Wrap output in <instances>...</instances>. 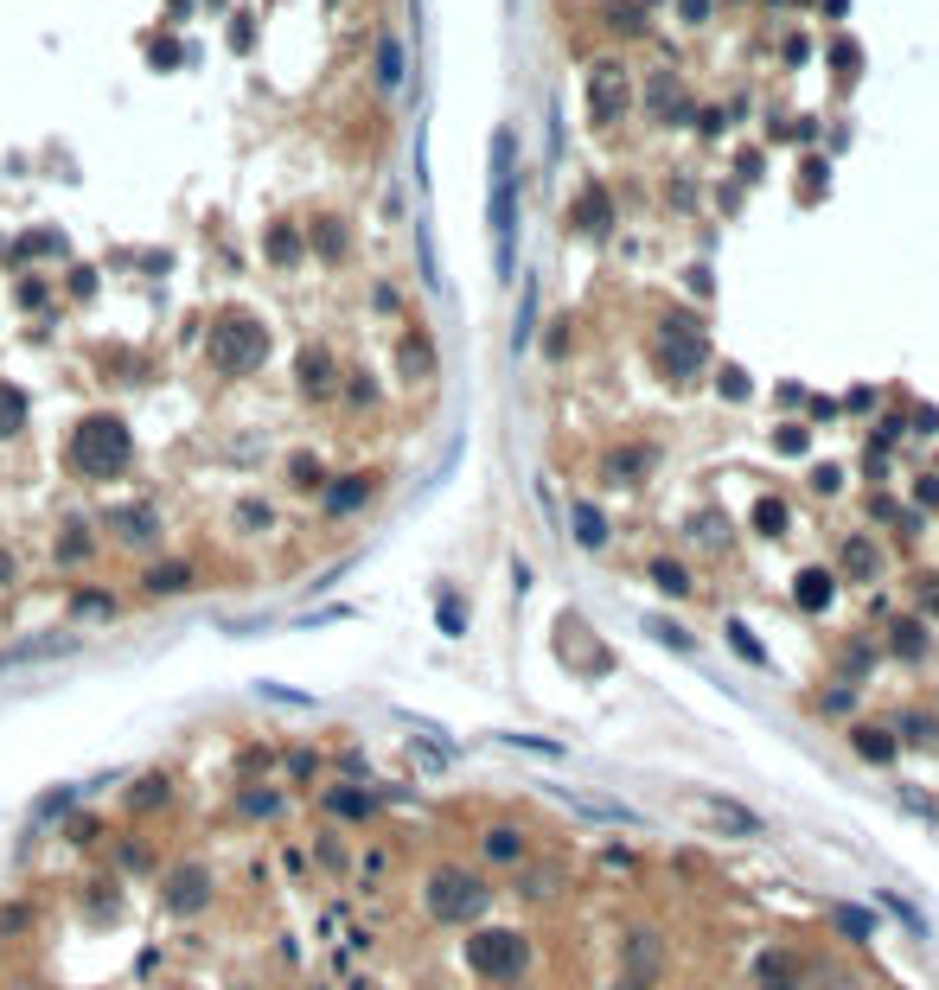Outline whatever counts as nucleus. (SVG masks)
Here are the masks:
<instances>
[{
	"mask_svg": "<svg viewBox=\"0 0 939 990\" xmlns=\"http://www.w3.org/2000/svg\"><path fill=\"white\" fill-rule=\"evenodd\" d=\"M645 633H659L665 646H677V652H690V633H684V626H672V621H645Z\"/></svg>",
	"mask_w": 939,
	"mask_h": 990,
	"instance_id": "obj_45",
	"label": "nucleus"
},
{
	"mask_svg": "<svg viewBox=\"0 0 939 990\" xmlns=\"http://www.w3.org/2000/svg\"><path fill=\"white\" fill-rule=\"evenodd\" d=\"M748 971H754V990H799V978H805L799 953H787V946H760Z\"/></svg>",
	"mask_w": 939,
	"mask_h": 990,
	"instance_id": "obj_10",
	"label": "nucleus"
},
{
	"mask_svg": "<svg viewBox=\"0 0 939 990\" xmlns=\"http://www.w3.org/2000/svg\"><path fill=\"white\" fill-rule=\"evenodd\" d=\"M850 741H857V754H869L875 767H889L902 748H895V735H882V729H850Z\"/></svg>",
	"mask_w": 939,
	"mask_h": 990,
	"instance_id": "obj_24",
	"label": "nucleus"
},
{
	"mask_svg": "<svg viewBox=\"0 0 939 990\" xmlns=\"http://www.w3.org/2000/svg\"><path fill=\"white\" fill-rule=\"evenodd\" d=\"M818 709H825V722H844V709H857V691H844V684H837V691L818 697Z\"/></svg>",
	"mask_w": 939,
	"mask_h": 990,
	"instance_id": "obj_39",
	"label": "nucleus"
},
{
	"mask_svg": "<svg viewBox=\"0 0 939 990\" xmlns=\"http://www.w3.org/2000/svg\"><path fill=\"white\" fill-rule=\"evenodd\" d=\"M20 300H26V307H45V282H20Z\"/></svg>",
	"mask_w": 939,
	"mask_h": 990,
	"instance_id": "obj_48",
	"label": "nucleus"
},
{
	"mask_svg": "<svg viewBox=\"0 0 939 990\" xmlns=\"http://www.w3.org/2000/svg\"><path fill=\"white\" fill-rule=\"evenodd\" d=\"M320 811L339 818V824H371V818H377V793H365L358 780H352V786H327V793H320Z\"/></svg>",
	"mask_w": 939,
	"mask_h": 990,
	"instance_id": "obj_12",
	"label": "nucleus"
},
{
	"mask_svg": "<svg viewBox=\"0 0 939 990\" xmlns=\"http://www.w3.org/2000/svg\"><path fill=\"white\" fill-rule=\"evenodd\" d=\"M652 582L665 588V594H672V601H684V594H690V569H684V562H677V556H652Z\"/></svg>",
	"mask_w": 939,
	"mask_h": 990,
	"instance_id": "obj_21",
	"label": "nucleus"
},
{
	"mask_svg": "<svg viewBox=\"0 0 939 990\" xmlns=\"http://www.w3.org/2000/svg\"><path fill=\"white\" fill-rule=\"evenodd\" d=\"M397 365H403V377H415V384L435 377V339H428L422 327H410L403 332V345H397Z\"/></svg>",
	"mask_w": 939,
	"mask_h": 990,
	"instance_id": "obj_17",
	"label": "nucleus"
},
{
	"mask_svg": "<svg viewBox=\"0 0 939 990\" xmlns=\"http://www.w3.org/2000/svg\"><path fill=\"white\" fill-rule=\"evenodd\" d=\"M0 582H13V556H0Z\"/></svg>",
	"mask_w": 939,
	"mask_h": 990,
	"instance_id": "obj_49",
	"label": "nucleus"
},
{
	"mask_svg": "<svg viewBox=\"0 0 939 990\" xmlns=\"http://www.w3.org/2000/svg\"><path fill=\"white\" fill-rule=\"evenodd\" d=\"M512 250H518V141L512 128L492 135V257L512 275Z\"/></svg>",
	"mask_w": 939,
	"mask_h": 990,
	"instance_id": "obj_3",
	"label": "nucleus"
},
{
	"mask_svg": "<svg viewBox=\"0 0 939 990\" xmlns=\"http://www.w3.org/2000/svg\"><path fill=\"white\" fill-rule=\"evenodd\" d=\"M103 524H110L122 544H153V531H160V512H153V505H115Z\"/></svg>",
	"mask_w": 939,
	"mask_h": 990,
	"instance_id": "obj_14",
	"label": "nucleus"
},
{
	"mask_svg": "<svg viewBox=\"0 0 939 990\" xmlns=\"http://www.w3.org/2000/svg\"><path fill=\"white\" fill-rule=\"evenodd\" d=\"M575 537H582L588 550H602V544H607V517L595 512V505H575Z\"/></svg>",
	"mask_w": 939,
	"mask_h": 990,
	"instance_id": "obj_28",
	"label": "nucleus"
},
{
	"mask_svg": "<svg viewBox=\"0 0 939 990\" xmlns=\"http://www.w3.org/2000/svg\"><path fill=\"white\" fill-rule=\"evenodd\" d=\"M288 474H295V486H301V492H313V486H327V467H320L313 454H295V467H288Z\"/></svg>",
	"mask_w": 939,
	"mask_h": 990,
	"instance_id": "obj_37",
	"label": "nucleus"
},
{
	"mask_svg": "<svg viewBox=\"0 0 939 990\" xmlns=\"http://www.w3.org/2000/svg\"><path fill=\"white\" fill-rule=\"evenodd\" d=\"M652 460H659V454H652L645 441H627V447H614V454H607V479H614V486H633V479L652 474Z\"/></svg>",
	"mask_w": 939,
	"mask_h": 990,
	"instance_id": "obj_16",
	"label": "nucleus"
},
{
	"mask_svg": "<svg viewBox=\"0 0 939 990\" xmlns=\"http://www.w3.org/2000/svg\"><path fill=\"white\" fill-rule=\"evenodd\" d=\"M20 422H26V397H20L13 384H0V435H13Z\"/></svg>",
	"mask_w": 939,
	"mask_h": 990,
	"instance_id": "obj_31",
	"label": "nucleus"
},
{
	"mask_svg": "<svg viewBox=\"0 0 939 990\" xmlns=\"http://www.w3.org/2000/svg\"><path fill=\"white\" fill-rule=\"evenodd\" d=\"M192 588V562H153L148 569V594H180Z\"/></svg>",
	"mask_w": 939,
	"mask_h": 990,
	"instance_id": "obj_23",
	"label": "nucleus"
},
{
	"mask_svg": "<svg viewBox=\"0 0 939 990\" xmlns=\"http://www.w3.org/2000/svg\"><path fill=\"white\" fill-rule=\"evenodd\" d=\"M575 230H582V237H607V230H614V198H607V185H582V192H575Z\"/></svg>",
	"mask_w": 939,
	"mask_h": 990,
	"instance_id": "obj_13",
	"label": "nucleus"
},
{
	"mask_svg": "<svg viewBox=\"0 0 939 990\" xmlns=\"http://www.w3.org/2000/svg\"><path fill=\"white\" fill-rule=\"evenodd\" d=\"M633 110V77L620 58H595L588 65V115L595 122H620V115Z\"/></svg>",
	"mask_w": 939,
	"mask_h": 990,
	"instance_id": "obj_8",
	"label": "nucleus"
},
{
	"mask_svg": "<svg viewBox=\"0 0 939 990\" xmlns=\"http://www.w3.org/2000/svg\"><path fill=\"white\" fill-rule=\"evenodd\" d=\"M677 13H684V20H690V26H697V20H703V13H710V0H677Z\"/></svg>",
	"mask_w": 939,
	"mask_h": 990,
	"instance_id": "obj_47",
	"label": "nucleus"
},
{
	"mask_svg": "<svg viewBox=\"0 0 939 990\" xmlns=\"http://www.w3.org/2000/svg\"><path fill=\"white\" fill-rule=\"evenodd\" d=\"M65 460H71L77 479H115L135 460V435H128L122 416H83L65 441Z\"/></svg>",
	"mask_w": 939,
	"mask_h": 990,
	"instance_id": "obj_2",
	"label": "nucleus"
},
{
	"mask_svg": "<svg viewBox=\"0 0 939 990\" xmlns=\"http://www.w3.org/2000/svg\"><path fill=\"white\" fill-rule=\"evenodd\" d=\"M492 908V888L480 869H467V863H435L428 876H422V914L435 920V926H467V920H486Z\"/></svg>",
	"mask_w": 939,
	"mask_h": 990,
	"instance_id": "obj_1",
	"label": "nucleus"
},
{
	"mask_svg": "<svg viewBox=\"0 0 939 990\" xmlns=\"http://www.w3.org/2000/svg\"><path fill=\"white\" fill-rule=\"evenodd\" d=\"M77 614H83V621H103V614H115V594H103V588H83V594H77Z\"/></svg>",
	"mask_w": 939,
	"mask_h": 990,
	"instance_id": "obj_35",
	"label": "nucleus"
},
{
	"mask_svg": "<svg viewBox=\"0 0 939 990\" xmlns=\"http://www.w3.org/2000/svg\"><path fill=\"white\" fill-rule=\"evenodd\" d=\"M882 908H889V914H902V926H907V933H927V920H920V908H907L902 895H882Z\"/></svg>",
	"mask_w": 939,
	"mask_h": 990,
	"instance_id": "obj_41",
	"label": "nucleus"
},
{
	"mask_svg": "<svg viewBox=\"0 0 939 990\" xmlns=\"http://www.w3.org/2000/svg\"><path fill=\"white\" fill-rule=\"evenodd\" d=\"M205 359H211L218 377H250L268 359V327L250 320V314H225L218 327L205 332Z\"/></svg>",
	"mask_w": 939,
	"mask_h": 990,
	"instance_id": "obj_4",
	"label": "nucleus"
},
{
	"mask_svg": "<svg viewBox=\"0 0 939 990\" xmlns=\"http://www.w3.org/2000/svg\"><path fill=\"white\" fill-rule=\"evenodd\" d=\"M607 26H614V33H645V0H614V7H607Z\"/></svg>",
	"mask_w": 939,
	"mask_h": 990,
	"instance_id": "obj_27",
	"label": "nucleus"
},
{
	"mask_svg": "<svg viewBox=\"0 0 939 990\" xmlns=\"http://www.w3.org/2000/svg\"><path fill=\"white\" fill-rule=\"evenodd\" d=\"M837 569H844L850 582H875V576H882V550H875V537H844Z\"/></svg>",
	"mask_w": 939,
	"mask_h": 990,
	"instance_id": "obj_15",
	"label": "nucleus"
},
{
	"mask_svg": "<svg viewBox=\"0 0 939 990\" xmlns=\"http://www.w3.org/2000/svg\"><path fill=\"white\" fill-rule=\"evenodd\" d=\"M512 748H525V754H543V761H563V748L557 741H537V735H505Z\"/></svg>",
	"mask_w": 939,
	"mask_h": 990,
	"instance_id": "obj_42",
	"label": "nucleus"
},
{
	"mask_svg": "<svg viewBox=\"0 0 939 990\" xmlns=\"http://www.w3.org/2000/svg\"><path fill=\"white\" fill-rule=\"evenodd\" d=\"M263 250H268V262H282V269H288V262H301V230H295V224H275Z\"/></svg>",
	"mask_w": 939,
	"mask_h": 990,
	"instance_id": "obj_26",
	"label": "nucleus"
},
{
	"mask_svg": "<svg viewBox=\"0 0 939 990\" xmlns=\"http://www.w3.org/2000/svg\"><path fill=\"white\" fill-rule=\"evenodd\" d=\"M58 556H65V562H83V556H90V537H83V524H71V531H65Z\"/></svg>",
	"mask_w": 939,
	"mask_h": 990,
	"instance_id": "obj_44",
	"label": "nucleus"
},
{
	"mask_svg": "<svg viewBox=\"0 0 939 990\" xmlns=\"http://www.w3.org/2000/svg\"><path fill=\"white\" fill-rule=\"evenodd\" d=\"M729 646H735V652H742L754 671H767V652H760V639H754L748 626H729Z\"/></svg>",
	"mask_w": 939,
	"mask_h": 990,
	"instance_id": "obj_32",
	"label": "nucleus"
},
{
	"mask_svg": "<svg viewBox=\"0 0 939 990\" xmlns=\"http://www.w3.org/2000/svg\"><path fill=\"white\" fill-rule=\"evenodd\" d=\"M320 767H327V761H320L313 748H295V754H288V773H295V780H313Z\"/></svg>",
	"mask_w": 939,
	"mask_h": 990,
	"instance_id": "obj_43",
	"label": "nucleus"
},
{
	"mask_svg": "<svg viewBox=\"0 0 939 990\" xmlns=\"http://www.w3.org/2000/svg\"><path fill=\"white\" fill-rule=\"evenodd\" d=\"M237 811H243L250 824H268V818H282V793H268V786H250V793L237 799Z\"/></svg>",
	"mask_w": 939,
	"mask_h": 990,
	"instance_id": "obj_22",
	"label": "nucleus"
},
{
	"mask_svg": "<svg viewBox=\"0 0 939 990\" xmlns=\"http://www.w3.org/2000/svg\"><path fill=\"white\" fill-rule=\"evenodd\" d=\"M754 524H760L767 537H774V531H787V505H780V499H760V505H754Z\"/></svg>",
	"mask_w": 939,
	"mask_h": 990,
	"instance_id": "obj_40",
	"label": "nucleus"
},
{
	"mask_svg": "<svg viewBox=\"0 0 939 990\" xmlns=\"http://www.w3.org/2000/svg\"><path fill=\"white\" fill-rule=\"evenodd\" d=\"M377 83H383V90H397V83H403V45H397L390 33L377 38Z\"/></svg>",
	"mask_w": 939,
	"mask_h": 990,
	"instance_id": "obj_25",
	"label": "nucleus"
},
{
	"mask_svg": "<svg viewBox=\"0 0 939 990\" xmlns=\"http://www.w3.org/2000/svg\"><path fill=\"white\" fill-rule=\"evenodd\" d=\"M58 652H71V639H65V633H38V639H20V646H7V664L58 659Z\"/></svg>",
	"mask_w": 939,
	"mask_h": 990,
	"instance_id": "obj_20",
	"label": "nucleus"
},
{
	"mask_svg": "<svg viewBox=\"0 0 939 990\" xmlns=\"http://www.w3.org/2000/svg\"><path fill=\"white\" fill-rule=\"evenodd\" d=\"M211 888H218V881H211L205 863H173L167 881H160V908H167L173 920H192V914L211 908Z\"/></svg>",
	"mask_w": 939,
	"mask_h": 990,
	"instance_id": "obj_7",
	"label": "nucleus"
},
{
	"mask_svg": "<svg viewBox=\"0 0 939 990\" xmlns=\"http://www.w3.org/2000/svg\"><path fill=\"white\" fill-rule=\"evenodd\" d=\"M895 652H907V659H920V652H927V633H920V621H895Z\"/></svg>",
	"mask_w": 939,
	"mask_h": 990,
	"instance_id": "obj_34",
	"label": "nucleus"
},
{
	"mask_svg": "<svg viewBox=\"0 0 939 990\" xmlns=\"http://www.w3.org/2000/svg\"><path fill=\"white\" fill-rule=\"evenodd\" d=\"M410 761H415L422 773H448L454 754H448V741H410Z\"/></svg>",
	"mask_w": 939,
	"mask_h": 990,
	"instance_id": "obj_29",
	"label": "nucleus"
},
{
	"mask_svg": "<svg viewBox=\"0 0 939 990\" xmlns=\"http://www.w3.org/2000/svg\"><path fill=\"white\" fill-rule=\"evenodd\" d=\"M722 397H748V377H742V371H722Z\"/></svg>",
	"mask_w": 939,
	"mask_h": 990,
	"instance_id": "obj_46",
	"label": "nucleus"
},
{
	"mask_svg": "<svg viewBox=\"0 0 939 990\" xmlns=\"http://www.w3.org/2000/svg\"><path fill=\"white\" fill-rule=\"evenodd\" d=\"M313 250H320V257H345V230H339V218H327L320 224V230H313Z\"/></svg>",
	"mask_w": 939,
	"mask_h": 990,
	"instance_id": "obj_36",
	"label": "nucleus"
},
{
	"mask_svg": "<svg viewBox=\"0 0 939 990\" xmlns=\"http://www.w3.org/2000/svg\"><path fill=\"white\" fill-rule=\"evenodd\" d=\"M365 499H371V474H345V479L327 486V512H333V517H352Z\"/></svg>",
	"mask_w": 939,
	"mask_h": 990,
	"instance_id": "obj_19",
	"label": "nucleus"
},
{
	"mask_svg": "<svg viewBox=\"0 0 939 990\" xmlns=\"http://www.w3.org/2000/svg\"><path fill=\"white\" fill-rule=\"evenodd\" d=\"M467 965L492 985H518L530 971V940L518 926H473L467 933Z\"/></svg>",
	"mask_w": 939,
	"mask_h": 990,
	"instance_id": "obj_5",
	"label": "nucleus"
},
{
	"mask_svg": "<svg viewBox=\"0 0 939 990\" xmlns=\"http://www.w3.org/2000/svg\"><path fill=\"white\" fill-rule=\"evenodd\" d=\"M128 806H135V811H148V806H167V780H160V773H153V780H141V786L128 793Z\"/></svg>",
	"mask_w": 939,
	"mask_h": 990,
	"instance_id": "obj_38",
	"label": "nucleus"
},
{
	"mask_svg": "<svg viewBox=\"0 0 939 990\" xmlns=\"http://www.w3.org/2000/svg\"><path fill=\"white\" fill-rule=\"evenodd\" d=\"M659 365H665L672 384H690V377L703 371V327H697V320H684V314L665 320V327H659Z\"/></svg>",
	"mask_w": 939,
	"mask_h": 990,
	"instance_id": "obj_6",
	"label": "nucleus"
},
{
	"mask_svg": "<svg viewBox=\"0 0 939 990\" xmlns=\"http://www.w3.org/2000/svg\"><path fill=\"white\" fill-rule=\"evenodd\" d=\"M799 601H805V607H825V601H831V576H825V569L799 576Z\"/></svg>",
	"mask_w": 939,
	"mask_h": 990,
	"instance_id": "obj_33",
	"label": "nucleus"
},
{
	"mask_svg": "<svg viewBox=\"0 0 939 990\" xmlns=\"http://www.w3.org/2000/svg\"><path fill=\"white\" fill-rule=\"evenodd\" d=\"M525 856H530V838L518 824H492L486 838H480V863L486 869H525Z\"/></svg>",
	"mask_w": 939,
	"mask_h": 990,
	"instance_id": "obj_11",
	"label": "nucleus"
},
{
	"mask_svg": "<svg viewBox=\"0 0 939 990\" xmlns=\"http://www.w3.org/2000/svg\"><path fill=\"white\" fill-rule=\"evenodd\" d=\"M690 799H697V811H710V824L729 831V838H754V831H760V811L742 806V799H729V793H710V786H703V793H690Z\"/></svg>",
	"mask_w": 939,
	"mask_h": 990,
	"instance_id": "obj_9",
	"label": "nucleus"
},
{
	"mask_svg": "<svg viewBox=\"0 0 939 990\" xmlns=\"http://www.w3.org/2000/svg\"><path fill=\"white\" fill-rule=\"evenodd\" d=\"M831 926H837L844 940H869V933H875V920H869V908H837V914H831Z\"/></svg>",
	"mask_w": 939,
	"mask_h": 990,
	"instance_id": "obj_30",
	"label": "nucleus"
},
{
	"mask_svg": "<svg viewBox=\"0 0 939 990\" xmlns=\"http://www.w3.org/2000/svg\"><path fill=\"white\" fill-rule=\"evenodd\" d=\"M333 384H339L333 352H327V345H307L301 352V390L307 397H333Z\"/></svg>",
	"mask_w": 939,
	"mask_h": 990,
	"instance_id": "obj_18",
	"label": "nucleus"
}]
</instances>
